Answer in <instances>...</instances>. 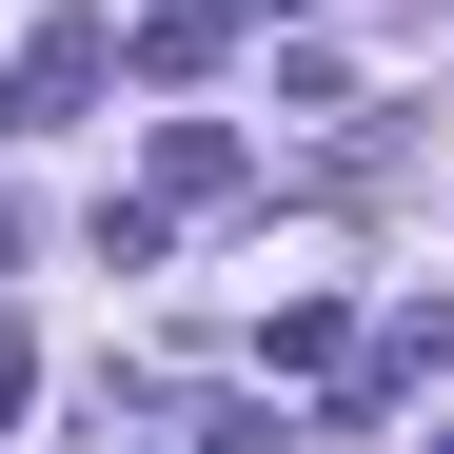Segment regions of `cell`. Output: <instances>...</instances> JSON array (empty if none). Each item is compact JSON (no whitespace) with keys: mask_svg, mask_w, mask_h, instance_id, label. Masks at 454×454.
Masks as SVG:
<instances>
[{"mask_svg":"<svg viewBox=\"0 0 454 454\" xmlns=\"http://www.w3.org/2000/svg\"><path fill=\"white\" fill-rule=\"evenodd\" d=\"M0 238H20V217H0Z\"/></svg>","mask_w":454,"mask_h":454,"instance_id":"277c9868","label":"cell"},{"mask_svg":"<svg viewBox=\"0 0 454 454\" xmlns=\"http://www.w3.org/2000/svg\"><path fill=\"white\" fill-rule=\"evenodd\" d=\"M99 80H119V40H99V20H40V40H20V119H80Z\"/></svg>","mask_w":454,"mask_h":454,"instance_id":"7a4b0ae2","label":"cell"},{"mask_svg":"<svg viewBox=\"0 0 454 454\" xmlns=\"http://www.w3.org/2000/svg\"><path fill=\"white\" fill-rule=\"evenodd\" d=\"M434 454H454V434H434Z\"/></svg>","mask_w":454,"mask_h":454,"instance_id":"5b68a950","label":"cell"},{"mask_svg":"<svg viewBox=\"0 0 454 454\" xmlns=\"http://www.w3.org/2000/svg\"><path fill=\"white\" fill-rule=\"evenodd\" d=\"M20 395H40V356H20V336H0V415H20Z\"/></svg>","mask_w":454,"mask_h":454,"instance_id":"3957f363","label":"cell"},{"mask_svg":"<svg viewBox=\"0 0 454 454\" xmlns=\"http://www.w3.org/2000/svg\"><path fill=\"white\" fill-rule=\"evenodd\" d=\"M238 178H257V159H238V119H159V178H138V198H159V217H217Z\"/></svg>","mask_w":454,"mask_h":454,"instance_id":"6da1fadb","label":"cell"}]
</instances>
